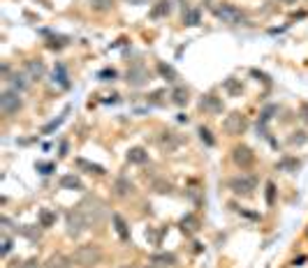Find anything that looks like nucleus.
I'll return each instance as SVG.
<instances>
[{
    "instance_id": "obj_5",
    "label": "nucleus",
    "mask_w": 308,
    "mask_h": 268,
    "mask_svg": "<svg viewBox=\"0 0 308 268\" xmlns=\"http://www.w3.org/2000/svg\"><path fill=\"white\" fill-rule=\"evenodd\" d=\"M23 106V99H21V93H16V90H5V93L0 95V111L5 116H12L16 114V111Z\"/></svg>"
},
{
    "instance_id": "obj_13",
    "label": "nucleus",
    "mask_w": 308,
    "mask_h": 268,
    "mask_svg": "<svg viewBox=\"0 0 308 268\" xmlns=\"http://www.w3.org/2000/svg\"><path fill=\"white\" fill-rule=\"evenodd\" d=\"M7 81L12 84V90H16V93H23V90H28V86H31V76L25 74V72H16V74L10 76Z\"/></svg>"
},
{
    "instance_id": "obj_39",
    "label": "nucleus",
    "mask_w": 308,
    "mask_h": 268,
    "mask_svg": "<svg viewBox=\"0 0 308 268\" xmlns=\"http://www.w3.org/2000/svg\"><path fill=\"white\" fill-rule=\"evenodd\" d=\"M10 252H12V240L7 238V236H3V254H5V257H7V254H10Z\"/></svg>"
},
{
    "instance_id": "obj_25",
    "label": "nucleus",
    "mask_w": 308,
    "mask_h": 268,
    "mask_svg": "<svg viewBox=\"0 0 308 268\" xmlns=\"http://www.w3.org/2000/svg\"><path fill=\"white\" fill-rule=\"evenodd\" d=\"M169 12H172V3H169V0H160V3H158V7H153L151 16H153V19H160V16L169 14Z\"/></svg>"
},
{
    "instance_id": "obj_1",
    "label": "nucleus",
    "mask_w": 308,
    "mask_h": 268,
    "mask_svg": "<svg viewBox=\"0 0 308 268\" xmlns=\"http://www.w3.org/2000/svg\"><path fill=\"white\" fill-rule=\"evenodd\" d=\"M72 261L79 263L84 268H91V266H97L102 261V248L95 243H86V245H79L72 254Z\"/></svg>"
},
{
    "instance_id": "obj_19",
    "label": "nucleus",
    "mask_w": 308,
    "mask_h": 268,
    "mask_svg": "<svg viewBox=\"0 0 308 268\" xmlns=\"http://www.w3.org/2000/svg\"><path fill=\"white\" fill-rule=\"evenodd\" d=\"M61 187L63 190H84V183L74 174H65V176H61Z\"/></svg>"
},
{
    "instance_id": "obj_35",
    "label": "nucleus",
    "mask_w": 308,
    "mask_h": 268,
    "mask_svg": "<svg viewBox=\"0 0 308 268\" xmlns=\"http://www.w3.org/2000/svg\"><path fill=\"white\" fill-rule=\"evenodd\" d=\"M37 171L44 174V176H49L51 171H54V164H51V162H37Z\"/></svg>"
},
{
    "instance_id": "obj_33",
    "label": "nucleus",
    "mask_w": 308,
    "mask_h": 268,
    "mask_svg": "<svg viewBox=\"0 0 308 268\" xmlns=\"http://www.w3.org/2000/svg\"><path fill=\"white\" fill-rule=\"evenodd\" d=\"M199 139H202L207 146H213V144H216V141H213V137H211V132H209L207 127H199Z\"/></svg>"
},
{
    "instance_id": "obj_6",
    "label": "nucleus",
    "mask_w": 308,
    "mask_h": 268,
    "mask_svg": "<svg viewBox=\"0 0 308 268\" xmlns=\"http://www.w3.org/2000/svg\"><path fill=\"white\" fill-rule=\"evenodd\" d=\"M248 127V120L243 114H239V111H234V114H229L227 118L222 120V129L227 134H232V137H237V134H243V129Z\"/></svg>"
},
{
    "instance_id": "obj_12",
    "label": "nucleus",
    "mask_w": 308,
    "mask_h": 268,
    "mask_svg": "<svg viewBox=\"0 0 308 268\" xmlns=\"http://www.w3.org/2000/svg\"><path fill=\"white\" fill-rule=\"evenodd\" d=\"M202 109L209 111V114H222V99L216 97V95H204L202 97Z\"/></svg>"
},
{
    "instance_id": "obj_29",
    "label": "nucleus",
    "mask_w": 308,
    "mask_h": 268,
    "mask_svg": "<svg viewBox=\"0 0 308 268\" xmlns=\"http://www.w3.org/2000/svg\"><path fill=\"white\" fill-rule=\"evenodd\" d=\"M88 5H91V10H95V12H107L114 7V0H88Z\"/></svg>"
},
{
    "instance_id": "obj_34",
    "label": "nucleus",
    "mask_w": 308,
    "mask_h": 268,
    "mask_svg": "<svg viewBox=\"0 0 308 268\" xmlns=\"http://www.w3.org/2000/svg\"><path fill=\"white\" fill-rule=\"evenodd\" d=\"M276 201V185L273 183H267V204L271 206Z\"/></svg>"
},
{
    "instance_id": "obj_21",
    "label": "nucleus",
    "mask_w": 308,
    "mask_h": 268,
    "mask_svg": "<svg viewBox=\"0 0 308 268\" xmlns=\"http://www.w3.org/2000/svg\"><path fill=\"white\" fill-rule=\"evenodd\" d=\"M181 229L186 233H195V231H199V220L195 218V215H186V218L181 220Z\"/></svg>"
},
{
    "instance_id": "obj_4",
    "label": "nucleus",
    "mask_w": 308,
    "mask_h": 268,
    "mask_svg": "<svg viewBox=\"0 0 308 268\" xmlns=\"http://www.w3.org/2000/svg\"><path fill=\"white\" fill-rule=\"evenodd\" d=\"M65 224H67V236H72V238L81 236V233H84V231L88 229L86 215L81 213L79 208H76V210H70V213L65 215Z\"/></svg>"
},
{
    "instance_id": "obj_2",
    "label": "nucleus",
    "mask_w": 308,
    "mask_h": 268,
    "mask_svg": "<svg viewBox=\"0 0 308 268\" xmlns=\"http://www.w3.org/2000/svg\"><path fill=\"white\" fill-rule=\"evenodd\" d=\"M229 190L239 197H250V194L258 190V178L248 174H237L229 178Z\"/></svg>"
},
{
    "instance_id": "obj_45",
    "label": "nucleus",
    "mask_w": 308,
    "mask_h": 268,
    "mask_svg": "<svg viewBox=\"0 0 308 268\" xmlns=\"http://www.w3.org/2000/svg\"><path fill=\"white\" fill-rule=\"evenodd\" d=\"M146 268H156V266H146Z\"/></svg>"
},
{
    "instance_id": "obj_30",
    "label": "nucleus",
    "mask_w": 308,
    "mask_h": 268,
    "mask_svg": "<svg viewBox=\"0 0 308 268\" xmlns=\"http://www.w3.org/2000/svg\"><path fill=\"white\" fill-rule=\"evenodd\" d=\"M199 19H202L199 10H188L186 14H183V21H186V25H199Z\"/></svg>"
},
{
    "instance_id": "obj_10",
    "label": "nucleus",
    "mask_w": 308,
    "mask_h": 268,
    "mask_svg": "<svg viewBox=\"0 0 308 268\" xmlns=\"http://www.w3.org/2000/svg\"><path fill=\"white\" fill-rule=\"evenodd\" d=\"M158 146H160L162 150H167V153H174V150L181 146V137H178L176 132H169V129H165V132L158 134Z\"/></svg>"
},
{
    "instance_id": "obj_7",
    "label": "nucleus",
    "mask_w": 308,
    "mask_h": 268,
    "mask_svg": "<svg viewBox=\"0 0 308 268\" xmlns=\"http://www.w3.org/2000/svg\"><path fill=\"white\" fill-rule=\"evenodd\" d=\"M125 81H127V86H132V88H142V86H146L148 81H151V74H148V70L144 65H135V67L127 70Z\"/></svg>"
},
{
    "instance_id": "obj_43",
    "label": "nucleus",
    "mask_w": 308,
    "mask_h": 268,
    "mask_svg": "<svg viewBox=\"0 0 308 268\" xmlns=\"http://www.w3.org/2000/svg\"><path fill=\"white\" fill-rule=\"evenodd\" d=\"M127 3H130V5H144L146 0H127Z\"/></svg>"
},
{
    "instance_id": "obj_11",
    "label": "nucleus",
    "mask_w": 308,
    "mask_h": 268,
    "mask_svg": "<svg viewBox=\"0 0 308 268\" xmlns=\"http://www.w3.org/2000/svg\"><path fill=\"white\" fill-rule=\"evenodd\" d=\"M23 72L31 76V81H40L42 76H44L46 67H44V63H42V60H35V58H33V60H25Z\"/></svg>"
},
{
    "instance_id": "obj_42",
    "label": "nucleus",
    "mask_w": 308,
    "mask_h": 268,
    "mask_svg": "<svg viewBox=\"0 0 308 268\" xmlns=\"http://www.w3.org/2000/svg\"><path fill=\"white\" fill-rule=\"evenodd\" d=\"M67 148H70L67 141H63V144H61V157H65V155H67Z\"/></svg>"
},
{
    "instance_id": "obj_31",
    "label": "nucleus",
    "mask_w": 308,
    "mask_h": 268,
    "mask_svg": "<svg viewBox=\"0 0 308 268\" xmlns=\"http://www.w3.org/2000/svg\"><path fill=\"white\" fill-rule=\"evenodd\" d=\"M16 231H21V233H23V236H25V238H31V240H35V238H40V229H31V227H16Z\"/></svg>"
},
{
    "instance_id": "obj_18",
    "label": "nucleus",
    "mask_w": 308,
    "mask_h": 268,
    "mask_svg": "<svg viewBox=\"0 0 308 268\" xmlns=\"http://www.w3.org/2000/svg\"><path fill=\"white\" fill-rule=\"evenodd\" d=\"M72 259L65 257V254H54V257H49V261H46V268H72Z\"/></svg>"
},
{
    "instance_id": "obj_38",
    "label": "nucleus",
    "mask_w": 308,
    "mask_h": 268,
    "mask_svg": "<svg viewBox=\"0 0 308 268\" xmlns=\"http://www.w3.org/2000/svg\"><path fill=\"white\" fill-rule=\"evenodd\" d=\"M63 120H65V116H61V118H58V120H54V123H49V125H46L44 129H42V132H44V134H49L51 129H56V127H58V125L63 123Z\"/></svg>"
},
{
    "instance_id": "obj_37",
    "label": "nucleus",
    "mask_w": 308,
    "mask_h": 268,
    "mask_svg": "<svg viewBox=\"0 0 308 268\" xmlns=\"http://www.w3.org/2000/svg\"><path fill=\"white\" fill-rule=\"evenodd\" d=\"M97 76H100V81H114L116 79V70H102Z\"/></svg>"
},
{
    "instance_id": "obj_24",
    "label": "nucleus",
    "mask_w": 308,
    "mask_h": 268,
    "mask_svg": "<svg viewBox=\"0 0 308 268\" xmlns=\"http://www.w3.org/2000/svg\"><path fill=\"white\" fill-rule=\"evenodd\" d=\"M278 169H280V171H288V174H292V171L299 169V159H297V157H283L280 162H278Z\"/></svg>"
},
{
    "instance_id": "obj_44",
    "label": "nucleus",
    "mask_w": 308,
    "mask_h": 268,
    "mask_svg": "<svg viewBox=\"0 0 308 268\" xmlns=\"http://www.w3.org/2000/svg\"><path fill=\"white\" fill-rule=\"evenodd\" d=\"M285 3H294V0H285Z\"/></svg>"
},
{
    "instance_id": "obj_3",
    "label": "nucleus",
    "mask_w": 308,
    "mask_h": 268,
    "mask_svg": "<svg viewBox=\"0 0 308 268\" xmlns=\"http://www.w3.org/2000/svg\"><path fill=\"white\" fill-rule=\"evenodd\" d=\"M79 210L84 215H86V220H88V224H100L102 220H105V206L97 201L95 197H86L84 201L79 204Z\"/></svg>"
},
{
    "instance_id": "obj_8",
    "label": "nucleus",
    "mask_w": 308,
    "mask_h": 268,
    "mask_svg": "<svg viewBox=\"0 0 308 268\" xmlns=\"http://www.w3.org/2000/svg\"><path fill=\"white\" fill-rule=\"evenodd\" d=\"M216 16L222 21V23H232V25H237V23H241L243 21V14H241V10H237L234 5H220V7H216Z\"/></svg>"
},
{
    "instance_id": "obj_15",
    "label": "nucleus",
    "mask_w": 308,
    "mask_h": 268,
    "mask_svg": "<svg viewBox=\"0 0 308 268\" xmlns=\"http://www.w3.org/2000/svg\"><path fill=\"white\" fill-rule=\"evenodd\" d=\"M127 162H130V164H146L148 162L146 148H142V146H135V148H130V150H127Z\"/></svg>"
},
{
    "instance_id": "obj_22",
    "label": "nucleus",
    "mask_w": 308,
    "mask_h": 268,
    "mask_svg": "<svg viewBox=\"0 0 308 268\" xmlns=\"http://www.w3.org/2000/svg\"><path fill=\"white\" fill-rule=\"evenodd\" d=\"M188 88H183V86H178V88H174V93H172V102L176 106H186L188 104Z\"/></svg>"
},
{
    "instance_id": "obj_9",
    "label": "nucleus",
    "mask_w": 308,
    "mask_h": 268,
    "mask_svg": "<svg viewBox=\"0 0 308 268\" xmlns=\"http://www.w3.org/2000/svg\"><path fill=\"white\" fill-rule=\"evenodd\" d=\"M232 159H234V164L237 167H241V169H248V167H253V162H255V153L248 146H237V148L232 150Z\"/></svg>"
},
{
    "instance_id": "obj_20",
    "label": "nucleus",
    "mask_w": 308,
    "mask_h": 268,
    "mask_svg": "<svg viewBox=\"0 0 308 268\" xmlns=\"http://www.w3.org/2000/svg\"><path fill=\"white\" fill-rule=\"evenodd\" d=\"M54 81H58V84L63 86V88H70V79H67V70H65V65L58 63L56 65V70H54Z\"/></svg>"
},
{
    "instance_id": "obj_27",
    "label": "nucleus",
    "mask_w": 308,
    "mask_h": 268,
    "mask_svg": "<svg viewBox=\"0 0 308 268\" xmlns=\"http://www.w3.org/2000/svg\"><path fill=\"white\" fill-rule=\"evenodd\" d=\"M151 261L160 263V266H176V257L174 254H153Z\"/></svg>"
},
{
    "instance_id": "obj_16",
    "label": "nucleus",
    "mask_w": 308,
    "mask_h": 268,
    "mask_svg": "<svg viewBox=\"0 0 308 268\" xmlns=\"http://www.w3.org/2000/svg\"><path fill=\"white\" fill-rule=\"evenodd\" d=\"M111 220H114V227H116V233L121 240H130V229H127V222L121 218L118 213L111 215Z\"/></svg>"
},
{
    "instance_id": "obj_14",
    "label": "nucleus",
    "mask_w": 308,
    "mask_h": 268,
    "mask_svg": "<svg viewBox=\"0 0 308 268\" xmlns=\"http://www.w3.org/2000/svg\"><path fill=\"white\" fill-rule=\"evenodd\" d=\"M114 192H116V197L125 199V197H130V194H135V185H132L125 176H121V178H116V183H114Z\"/></svg>"
},
{
    "instance_id": "obj_28",
    "label": "nucleus",
    "mask_w": 308,
    "mask_h": 268,
    "mask_svg": "<svg viewBox=\"0 0 308 268\" xmlns=\"http://www.w3.org/2000/svg\"><path fill=\"white\" fill-rule=\"evenodd\" d=\"M151 185H153V190H156L158 194H169V192H172V183L165 180V178H156Z\"/></svg>"
},
{
    "instance_id": "obj_17",
    "label": "nucleus",
    "mask_w": 308,
    "mask_h": 268,
    "mask_svg": "<svg viewBox=\"0 0 308 268\" xmlns=\"http://www.w3.org/2000/svg\"><path fill=\"white\" fill-rule=\"evenodd\" d=\"M76 167H79V169H84L86 174H95V176L105 174V167H100V164H93V162H88V159H84V157H76Z\"/></svg>"
},
{
    "instance_id": "obj_40",
    "label": "nucleus",
    "mask_w": 308,
    "mask_h": 268,
    "mask_svg": "<svg viewBox=\"0 0 308 268\" xmlns=\"http://www.w3.org/2000/svg\"><path fill=\"white\" fill-rule=\"evenodd\" d=\"M19 268H42V266H40V261H37V259H28V261H23Z\"/></svg>"
},
{
    "instance_id": "obj_26",
    "label": "nucleus",
    "mask_w": 308,
    "mask_h": 268,
    "mask_svg": "<svg viewBox=\"0 0 308 268\" xmlns=\"http://www.w3.org/2000/svg\"><path fill=\"white\" fill-rule=\"evenodd\" d=\"M54 222H56V213H54V210L42 208V210H40V227L46 229V227H51Z\"/></svg>"
},
{
    "instance_id": "obj_36",
    "label": "nucleus",
    "mask_w": 308,
    "mask_h": 268,
    "mask_svg": "<svg viewBox=\"0 0 308 268\" xmlns=\"http://www.w3.org/2000/svg\"><path fill=\"white\" fill-rule=\"evenodd\" d=\"M225 90H227V93H232V95H237V93H241V86H239L234 79H229L227 84H225Z\"/></svg>"
},
{
    "instance_id": "obj_41",
    "label": "nucleus",
    "mask_w": 308,
    "mask_h": 268,
    "mask_svg": "<svg viewBox=\"0 0 308 268\" xmlns=\"http://www.w3.org/2000/svg\"><path fill=\"white\" fill-rule=\"evenodd\" d=\"M301 120L308 123V104H301Z\"/></svg>"
},
{
    "instance_id": "obj_23",
    "label": "nucleus",
    "mask_w": 308,
    "mask_h": 268,
    "mask_svg": "<svg viewBox=\"0 0 308 268\" xmlns=\"http://www.w3.org/2000/svg\"><path fill=\"white\" fill-rule=\"evenodd\" d=\"M158 72H160L162 76H165L169 84H174V81L178 79V74H176V70H174L172 65H167V63H158Z\"/></svg>"
},
{
    "instance_id": "obj_32",
    "label": "nucleus",
    "mask_w": 308,
    "mask_h": 268,
    "mask_svg": "<svg viewBox=\"0 0 308 268\" xmlns=\"http://www.w3.org/2000/svg\"><path fill=\"white\" fill-rule=\"evenodd\" d=\"M306 139H308L306 132H294L292 137H290V144H292V146H301V144H306Z\"/></svg>"
}]
</instances>
